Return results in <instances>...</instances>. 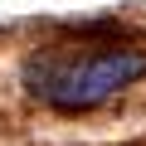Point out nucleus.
<instances>
[{
	"mask_svg": "<svg viewBox=\"0 0 146 146\" xmlns=\"http://www.w3.org/2000/svg\"><path fill=\"white\" fill-rule=\"evenodd\" d=\"M146 78V54L131 44H54L25 58V93L54 112H93Z\"/></svg>",
	"mask_w": 146,
	"mask_h": 146,
	"instance_id": "nucleus-1",
	"label": "nucleus"
}]
</instances>
